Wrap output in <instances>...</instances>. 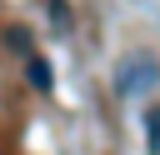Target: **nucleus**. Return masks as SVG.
<instances>
[{
    "instance_id": "f03ea898",
    "label": "nucleus",
    "mask_w": 160,
    "mask_h": 155,
    "mask_svg": "<svg viewBox=\"0 0 160 155\" xmlns=\"http://www.w3.org/2000/svg\"><path fill=\"white\" fill-rule=\"evenodd\" d=\"M145 150L160 155V105H145Z\"/></svg>"
},
{
    "instance_id": "7ed1b4c3",
    "label": "nucleus",
    "mask_w": 160,
    "mask_h": 155,
    "mask_svg": "<svg viewBox=\"0 0 160 155\" xmlns=\"http://www.w3.org/2000/svg\"><path fill=\"white\" fill-rule=\"evenodd\" d=\"M50 15H55L60 30H70V5H65V0H50Z\"/></svg>"
},
{
    "instance_id": "20e7f679",
    "label": "nucleus",
    "mask_w": 160,
    "mask_h": 155,
    "mask_svg": "<svg viewBox=\"0 0 160 155\" xmlns=\"http://www.w3.org/2000/svg\"><path fill=\"white\" fill-rule=\"evenodd\" d=\"M10 50H30V30H10Z\"/></svg>"
},
{
    "instance_id": "f257e3e1",
    "label": "nucleus",
    "mask_w": 160,
    "mask_h": 155,
    "mask_svg": "<svg viewBox=\"0 0 160 155\" xmlns=\"http://www.w3.org/2000/svg\"><path fill=\"white\" fill-rule=\"evenodd\" d=\"M25 75H30V85H35V90H50V85H55V75H50V60H45V55H30V60H25Z\"/></svg>"
}]
</instances>
